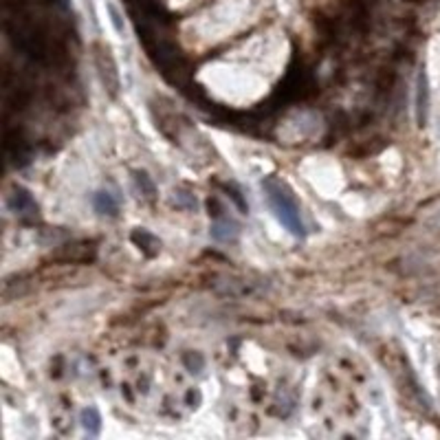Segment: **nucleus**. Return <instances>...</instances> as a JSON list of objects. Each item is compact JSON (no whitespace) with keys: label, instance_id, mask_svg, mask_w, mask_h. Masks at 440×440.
Returning <instances> with one entry per match:
<instances>
[{"label":"nucleus","instance_id":"1","mask_svg":"<svg viewBox=\"0 0 440 440\" xmlns=\"http://www.w3.org/2000/svg\"><path fill=\"white\" fill-rule=\"evenodd\" d=\"M262 188L267 192V200L271 205V210L275 212L277 220L287 227L293 236L302 238L304 231V222H302V214H300V205L293 196V192L287 188V183H282L280 178H267L262 180Z\"/></svg>","mask_w":440,"mask_h":440},{"label":"nucleus","instance_id":"2","mask_svg":"<svg viewBox=\"0 0 440 440\" xmlns=\"http://www.w3.org/2000/svg\"><path fill=\"white\" fill-rule=\"evenodd\" d=\"M210 216H214V225H212V236L220 242H234L240 236V225L229 218L225 214V210L220 207V203L216 198H210Z\"/></svg>","mask_w":440,"mask_h":440},{"label":"nucleus","instance_id":"3","mask_svg":"<svg viewBox=\"0 0 440 440\" xmlns=\"http://www.w3.org/2000/svg\"><path fill=\"white\" fill-rule=\"evenodd\" d=\"M9 205H11V210L22 218H38V205L27 190L16 188L11 198H9Z\"/></svg>","mask_w":440,"mask_h":440},{"label":"nucleus","instance_id":"4","mask_svg":"<svg viewBox=\"0 0 440 440\" xmlns=\"http://www.w3.org/2000/svg\"><path fill=\"white\" fill-rule=\"evenodd\" d=\"M131 240L141 249V253H145L148 257H154L159 253V249H161V240L154 236V234H150L148 229H135L133 234H131Z\"/></svg>","mask_w":440,"mask_h":440},{"label":"nucleus","instance_id":"5","mask_svg":"<svg viewBox=\"0 0 440 440\" xmlns=\"http://www.w3.org/2000/svg\"><path fill=\"white\" fill-rule=\"evenodd\" d=\"M103 53H101V46H97V66H99V73H101V80L106 84V88L115 95L117 88H119V75H117V68H115V62L111 60L108 66L103 64Z\"/></svg>","mask_w":440,"mask_h":440},{"label":"nucleus","instance_id":"6","mask_svg":"<svg viewBox=\"0 0 440 440\" xmlns=\"http://www.w3.org/2000/svg\"><path fill=\"white\" fill-rule=\"evenodd\" d=\"M427 111H429V88H427L425 73H421L419 75V91H416V117H419L421 126H425V121H427Z\"/></svg>","mask_w":440,"mask_h":440},{"label":"nucleus","instance_id":"7","mask_svg":"<svg viewBox=\"0 0 440 440\" xmlns=\"http://www.w3.org/2000/svg\"><path fill=\"white\" fill-rule=\"evenodd\" d=\"M93 205H95V210L103 216H117V212H119V203L108 192H97L93 198Z\"/></svg>","mask_w":440,"mask_h":440},{"label":"nucleus","instance_id":"8","mask_svg":"<svg viewBox=\"0 0 440 440\" xmlns=\"http://www.w3.org/2000/svg\"><path fill=\"white\" fill-rule=\"evenodd\" d=\"M80 421H82V427H84L91 436H99V431H101V416H99V411H97L95 407L82 409Z\"/></svg>","mask_w":440,"mask_h":440},{"label":"nucleus","instance_id":"9","mask_svg":"<svg viewBox=\"0 0 440 440\" xmlns=\"http://www.w3.org/2000/svg\"><path fill=\"white\" fill-rule=\"evenodd\" d=\"M135 180H137L141 194H145L148 198H154V194H157V188H154L152 178L145 172H135Z\"/></svg>","mask_w":440,"mask_h":440},{"label":"nucleus","instance_id":"10","mask_svg":"<svg viewBox=\"0 0 440 440\" xmlns=\"http://www.w3.org/2000/svg\"><path fill=\"white\" fill-rule=\"evenodd\" d=\"M183 364H185V368L190 370V372H200L203 368H205V359H203V354H198V352H185L183 354Z\"/></svg>","mask_w":440,"mask_h":440},{"label":"nucleus","instance_id":"11","mask_svg":"<svg viewBox=\"0 0 440 440\" xmlns=\"http://www.w3.org/2000/svg\"><path fill=\"white\" fill-rule=\"evenodd\" d=\"M108 14H111L113 24H115V31H117V34H123V22H121V16H119L117 7H115V5H108Z\"/></svg>","mask_w":440,"mask_h":440},{"label":"nucleus","instance_id":"12","mask_svg":"<svg viewBox=\"0 0 440 440\" xmlns=\"http://www.w3.org/2000/svg\"><path fill=\"white\" fill-rule=\"evenodd\" d=\"M176 198L183 200V203L190 207V210H196V198H194L192 194H188V192H176Z\"/></svg>","mask_w":440,"mask_h":440}]
</instances>
